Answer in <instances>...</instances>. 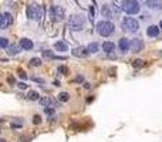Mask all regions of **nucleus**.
<instances>
[{
  "label": "nucleus",
  "instance_id": "13",
  "mask_svg": "<svg viewBox=\"0 0 162 142\" xmlns=\"http://www.w3.org/2000/svg\"><path fill=\"white\" fill-rule=\"evenodd\" d=\"M73 54H74L76 57H87V56L90 54V51H87L86 48H76V50L73 51Z\"/></svg>",
  "mask_w": 162,
  "mask_h": 142
},
{
  "label": "nucleus",
  "instance_id": "26",
  "mask_svg": "<svg viewBox=\"0 0 162 142\" xmlns=\"http://www.w3.org/2000/svg\"><path fill=\"white\" fill-rule=\"evenodd\" d=\"M90 20H94V7H91V9H90Z\"/></svg>",
  "mask_w": 162,
  "mask_h": 142
},
{
  "label": "nucleus",
  "instance_id": "3",
  "mask_svg": "<svg viewBox=\"0 0 162 142\" xmlns=\"http://www.w3.org/2000/svg\"><path fill=\"white\" fill-rule=\"evenodd\" d=\"M121 26H123V30L127 31V33H137L138 28H139V23L132 17H125L121 23Z\"/></svg>",
  "mask_w": 162,
  "mask_h": 142
},
{
  "label": "nucleus",
  "instance_id": "21",
  "mask_svg": "<svg viewBox=\"0 0 162 142\" xmlns=\"http://www.w3.org/2000/svg\"><path fill=\"white\" fill-rule=\"evenodd\" d=\"M9 50H10L9 53H10V54H13V56L18 53V47H17V46H10V48H9Z\"/></svg>",
  "mask_w": 162,
  "mask_h": 142
},
{
  "label": "nucleus",
  "instance_id": "6",
  "mask_svg": "<svg viewBox=\"0 0 162 142\" xmlns=\"http://www.w3.org/2000/svg\"><path fill=\"white\" fill-rule=\"evenodd\" d=\"M50 14H51L53 22H61L64 19V10L60 6H53L50 10Z\"/></svg>",
  "mask_w": 162,
  "mask_h": 142
},
{
  "label": "nucleus",
  "instance_id": "7",
  "mask_svg": "<svg viewBox=\"0 0 162 142\" xmlns=\"http://www.w3.org/2000/svg\"><path fill=\"white\" fill-rule=\"evenodd\" d=\"M0 19H2V23H0V27H2V30H6V28L13 23V17H12V14H10V13H3Z\"/></svg>",
  "mask_w": 162,
  "mask_h": 142
},
{
  "label": "nucleus",
  "instance_id": "25",
  "mask_svg": "<svg viewBox=\"0 0 162 142\" xmlns=\"http://www.w3.org/2000/svg\"><path fill=\"white\" fill-rule=\"evenodd\" d=\"M18 75H20V78H23V80H26V78H27V74H26L24 71H18Z\"/></svg>",
  "mask_w": 162,
  "mask_h": 142
},
{
  "label": "nucleus",
  "instance_id": "2",
  "mask_svg": "<svg viewBox=\"0 0 162 142\" xmlns=\"http://www.w3.org/2000/svg\"><path fill=\"white\" fill-rule=\"evenodd\" d=\"M97 33L102 37H108L114 33V24L111 22H100L97 23Z\"/></svg>",
  "mask_w": 162,
  "mask_h": 142
},
{
  "label": "nucleus",
  "instance_id": "18",
  "mask_svg": "<svg viewBox=\"0 0 162 142\" xmlns=\"http://www.w3.org/2000/svg\"><path fill=\"white\" fill-rule=\"evenodd\" d=\"M68 98H70V95H68L67 93H61L60 95H58V99H60L61 102H67Z\"/></svg>",
  "mask_w": 162,
  "mask_h": 142
},
{
  "label": "nucleus",
  "instance_id": "14",
  "mask_svg": "<svg viewBox=\"0 0 162 142\" xmlns=\"http://www.w3.org/2000/svg\"><path fill=\"white\" fill-rule=\"evenodd\" d=\"M54 48L57 50V51H67L68 46L64 43V41H57V43L54 44Z\"/></svg>",
  "mask_w": 162,
  "mask_h": 142
},
{
  "label": "nucleus",
  "instance_id": "10",
  "mask_svg": "<svg viewBox=\"0 0 162 142\" xmlns=\"http://www.w3.org/2000/svg\"><path fill=\"white\" fill-rule=\"evenodd\" d=\"M119 48H121V51L127 53L131 48V41H129L128 38H121V40H119Z\"/></svg>",
  "mask_w": 162,
  "mask_h": 142
},
{
  "label": "nucleus",
  "instance_id": "8",
  "mask_svg": "<svg viewBox=\"0 0 162 142\" xmlns=\"http://www.w3.org/2000/svg\"><path fill=\"white\" fill-rule=\"evenodd\" d=\"M145 3L152 10H161L162 9V0H145Z\"/></svg>",
  "mask_w": 162,
  "mask_h": 142
},
{
  "label": "nucleus",
  "instance_id": "31",
  "mask_svg": "<svg viewBox=\"0 0 162 142\" xmlns=\"http://www.w3.org/2000/svg\"><path fill=\"white\" fill-rule=\"evenodd\" d=\"M159 27H161V28H162V22H161V26H159Z\"/></svg>",
  "mask_w": 162,
  "mask_h": 142
},
{
  "label": "nucleus",
  "instance_id": "12",
  "mask_svg": "<svg viewBox=\"0 0 162 142\" xmlns=\"http://www.w3.org/2000/svg\"><path fill=\"white\" fill-rule=\"evenodd\" d=\"M20 47H22L23 50H31L33 48V41L29 40V38H22V41H20Z\"/></svg>",
  "mask_w": 162,
  "mask_h": 142
},
{
  "label": "nucleus",
  "instance_id": "17",
  "mask_svg": "<svg viewBox=\"0 0 162 142\" xmlns=\"http://www.w3.org/2000/svg\"><path fill=\"white\" fill-rule=\"evenodd\" d=\"M98 50H100V46H98L97 43H92V44H90L88 46V51L90 53H97Z\"/></svg>",
  "mask_w": 162,
  "mask_h": 142
},
{
  "label": "nucleus",
  "instance_id": "23",
  "mask_svg": "<svg viewBox=\"0 0 162 142\" xmlns=\"http://www.w3.org/2000/svg\"><path fill=\"white\" fill-rule=\"evenodd\" d=\"M40 102H41L43 105H49L50 104V99L49 98H41V99H40Z\"/></svg>",
  "mask_w": 162,
  "mask_h": 142
},
{
  "label": "nucleus",
  "instance_id": "16",
  "mask_svg": "<svg viewBox=\"0 0 162 142\" xmlns=\"http://www.w3.org/2000/svg\"><path fill=\"white\" fill-rule=\"evenodd\" d=\"M101 13H102V16H105V17H108V19H110V17H111L110 6H108V4H104V6H102V10H101Z\"/></svg>",
  "mask_w": 162,
  "mask_h": 142
},
{
  "label": "nucleus",
  "instance_id": "22",
  "mask_svg": "<svg viewBox=\"0 0 162 142\" xmlns=\"http://www.w3.org/2000/svg\"><path fill=\"white\" fill-rule=\"evenodd\" d=\"M7 44H9V43H7V38H4V37L0 38V46H2V48H6Z\"/></svg>",
  "mask_w": 162,
  "mask_h": 142
},
{
  "label": "nucleus",
  "instance_id": "27",
  "mask_svg": "<svg viewBox=\"0 0 162 142\" xmlns=\"http://www.w3.org/2000/svg\"><path fill=\"white\" fill-rule=\"evenodd\" d=\"M17 87H18V88H20V90H24V88H26V87H27V85H26L24 83H18V84H17Z\"/></svg>",
  "mask_w": 162,
  "mask_h": 142
},
{
  "label": "nucleus",
  "instance_id": "28",
  "mask_svg": "<svg viewBox=\"0 0 162 142\" xmlns=\"http://www.w3.org/2000/svg\"><path fill=\"white\" fill-rule=\"evenodd\" d=\"M58 71H61V73H65V71H67V68H65V67H60V68H58Z\"/></svg>",
  "mask_w": 162,
  "mask_h": 142
},
{
  "label": "nucleus",
  "instance_id": "1",
  "mask_svg": "<svg viewBox=\"0 0 162 142\" xmlns=\"http://www.w3.org/2000/svg\"><path fill=\"white\" fill-rule=\"evenodd\" d=\"M84 24H86V22H84V17L83 16H78V14H73L68 19V28L73 31H80L84 28Z\"/></svg>",
  "mask_w": 162,
  "mask_h": 142
},
{
  "label": "nucleus",
  "instance_id": "29",
  "mask_svg": "<svg viewBox=\"0 0 162 142\" xmlns=\"http://www.w3.org/2000/svg\"><path fill=\"white\" fill-rule=\"evenodd\" d=\"M46 112H47V114H53V112H54V109H46Z\"/></svg>",
  "mask_w": 162,
  "mask_h": 142
},
{
  "label": "nucleus",
  "instance_id": "20",
  "mask_svg": "<svg viewBox=\"0 0 162 142\" xmlns=\"http://www.w3.org/2000/svg\"><path fill=\"white\" fill-rule=\"evenodd\" d=\"M30 64L33 65V67H40V65H41V60H40V58H31L30 60Z\"/></svg>",
  "mask_w": 162,
  "mask_h": 142
},
{
  "label": "nucleus",
  "instance_id": "9",
  "mask_svg": "<svg viewBox=\"0 0 162 142\" xmlns=\"http://www.w3.org/2000/svg\"><path fill=\"white\" fill-rule=\"evenodd\" d=\"M144 48V43L141 38H134L131 40V50L132 51H141V50Z\"/></svg>",
  "mask_w": 162,
  "mask_h": 142
},
{
  "label": "nucleus",
  "instance_id": "4",
  "mask_svg": "<svg viewBox=\"0 0 162 142\" xmlns=\"http://www.w3.org/2000/svg\"><path fill=\"white\" fill-rule=\"evenodd\" d=\"M123 9H124V12L128 13V14H137V13H139L141 6L137 0H124Z\"/></svg>",
  "mask_w": 162,
  "mask_h": 142
},
{
  "label": "nucleus",
  "instance_id": "24",
  "mask_svg": "<svg viewBox=\"0 0 162 142\" xmlns=\"http://www.w3.org/2000/svg\"><path fill=\"white\" fill-rule=\"evenodd\" d=\"M33 122L34 124H40V122H41V118H40V115H36V117L33 118Z\"/></svg>",
  "mask_w": 162,
  "mask_h": 142
},
{
  "label": "nucleus",
  "instance_id": "5",
  "mask_svg": "<svg viewBox=\"0 0 162 142\" xmlns=\"http://www.w3.org/2000/svg\"><path fill=\"white\" fill-rule=\"evenodd\" d=\"M27 16L30 20H34V22H39L43 17V9L39 6V4H30L27 9Z\"/></svg>",
  "mask_w": 162,
  "mask_h": 142
},
{
  "label": "nucleus",
  "instance_id": "30",
  "mask_svg": "<svg viewBox=\"0 0 162 142\" xmlns=\"http://www.w3.org/2000/svg\"><path fill=\"white\" fill-rule=\"evenodd\" d=\"M0 142H6V141H4V139H2V141H0Z\"/></svg>",
  "mask_w": 162,
  "mask_h": 142
},
{
  "label": "nucleus",
  "instance_id": "11",
  "mask_svg": "<svg viewBox=\"0 0 162 142\" xmlns=\"http://www.w3.org/2000/svg\"><path fill=\"white\" fill-rule=\"evenodd\" d=\"M147 34L149 37H156L159 34V27L158 26H149V27L147 28Z\"/></svg>",
  "mask_w": 162,
  "mask_h": 142
},
{
  "label": "nucleus",
  "instance_id": "15",
  "mask_svg": "<svg viewBox=\"0 0 162 142\" xmlns=\"http://www.w3.org/2000/svg\"><path fill=\"white\" fill-rule=\"evenodd\" d=\"M114 48H115V46H114V43H111V41H105V43L102 44V50H104L105 53H112Z\"/></svg>",
  "mask_w": 162,
  "mask_h": 142
},
{
  "label": "nucleus",
  "instance_id": "19",
  "mask_svg": "<svg viewBox=\"0 0 162 142\" xmlns=\"http://www.w3.org/2000/svg\"><path fill=\"white\" fill-rule=\"evenodd\" d=\"M29 99H31V101H36V99H39V93H36V91H31V93H29Z\"/></svg>",
  "mask_w": 162,
  "mask_h": 142
}]
</instances>
